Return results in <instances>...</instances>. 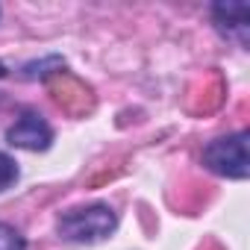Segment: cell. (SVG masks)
Wrapping results in <instances>:
<instances>
[{
    "mask_svg": "<svg viewBox=\"0 0 250 250\" xmlns=\"http://www.w3.org/2000/svg\"><path fill=\"white\" fill-rule=\"evenodd\" d=\"M118 229V212L106 203H85L59 212L56 235L68 244H97Z\"/></svg>",
    "mask_w": 250,
    "mask_h": 250,
    "instance_id": "6da1fadb",
    "label": "cell"
},
{
    "mask_svg": "<svg viewBox=\"0 0 250 250\" xmlns=\"http://www.w3.org/2000/svg\"><path fill=\"white\" fill-rule=\"evenodd\" d=\"M247 130H238V133H229V136H221V139H212L203 153H200V162L206 171L224 177V180H247L250 174V162H247Z\"/></svg>",
    "mask_w": 250,
    "mask_h": 250,
    "instance_id": "7a4b0ae2",
    "label": "cell"
},
{
    "mask_svg": "<svg viewBox=\"0 0 250 250\" xmlns=\"http://www.w3.org/2000/svg\"><path fill=\"white\" fill-rule=\"evenodd\" d=\"M6 145L18 147V150H30V153H42L53 145V127L47 124V118L36 109H24L15 124L6 130Z\"/></svg>",
    "mask_w": 250,
    "mask_h": 250,
    "instance_id": "3957f363",
    "label": "cell"
},
{
    "mask_svg": "<svg viewBox=\"0 0 250 250\" xmlns=\"http://www.w3.org/2000/svg\"><path fill=\"white\" fill-rule=\"evenodd\" d=\"M209 15H212V27L227 42H235L238 47H247V36H250V6L244 3V0H221V3H212Z\"/></svg>",
    "mask_w": 250,
    "mask_h": 250,
    "instance_id": "277c9868",
    "label": "cell"
},
{
    "mask_svg": "<svg viewBox=\"0 0 250 250\" xmlns=\"http://www.w3.org/2000/svg\"><path fill=\"white\" fill-rule=\"evenodd\" d=\"M62 68H65V59H62V56H44V59L27 62V65L21 68V77H24V80H44L47 74L62 71Z\"/></svg>",
    "mask_w": 250,
    "mask_h": 250,
    "instance_id": "5b68a950",
    "label": "cell"
},
{
    "mask_svg": "<svg viewBox=\"0 0 250 250\" xmlns=\"http://www.w3.org/2000/svg\"><path fill=\"white\" fill-rule=\"evenodd\" d=\"M18 180H21V168H18L15 156L0 150V194H6L9 188H15Z\"/></svg>",
    "mask_w": 250,
    "mask_h": 250,
    "instance_id": "8992f818",
    "label": "cell"
},
{
    "mask_svg": "<svg viewBox=\"0 0 250 250\" xmlns=\"http://www.w3.org/2000/svg\"><path fill=\"white\" fill-rule=\"evenodd\" d=\"M0 250H27L24 232L6 221H0Z\"/></svg>",
    "mask_w": 250,
    "mask_h": 250,
    "instance_id": "52a82bcc",
    "label": "cell"
},
{
    "mask_svg": "<svg viewBox=\"0 0 250 250\" xmlns=\"http://www.w3.org/2000/svg\"><path fill=\"white\" fill-rule=\"evenodd\" d=\"M6 74H9V71H6V65H3V62H0V77H6Z\"/></svg>",
    "mask_w": 250,
    "mask_h": 250,
    "instance_id": "ba28073f",
    "label": "cell"
}]
</instances>
